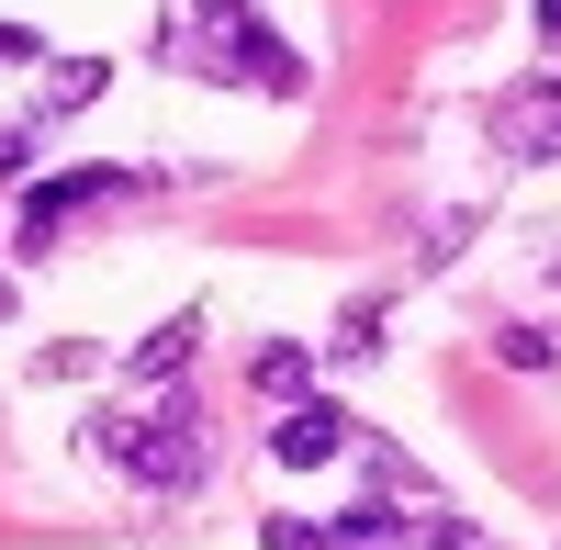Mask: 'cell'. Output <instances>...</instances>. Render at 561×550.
<instances>
[{"mask_svg": "<svg viewBox=\"0 0 561 550\" xmlns=\"http://www.w3.org/2000/svg\"><path fill=\"white\" fill-rule=\"evenodd\" d=\"M34 135H45L34 113H23V124H0V180H23V169H34Z\"/></svg>", "mask_w": 561, "mask_h": 550, "instance_id": "12", "label": "cell"}, {"mask_svg": "<svg viewBox=\"0 0 561 550\" xmlns=\"http://www.w3.org/2000/svg\"><path fill=\"white\" fill-rule=\"evenodd\" d=\"M102 79H113L102 57H57V79L34 90V124H57V113H90V102H102Z\"/></svg>", "mask_w": 561, "mask_h": 550, "instance_id": "7", "label": "cell"}, {"mask_svg": "<svg viewBox=\"0 0 561 550\" xmlns=\"http://www.w3.org/2000/svg\"><path fill=\"white\" fill-rule=\"evenodd\" d=\"M113 192H135L124 169H68V180H34V192H23V214H12V248H23V259H45V248H57V225H68L79 203H113Z\"/></svg>", "mask_w": 561, "mask_h": 550, "instance_id": "4", "label": "cell"}, {"mask_svg": "<svg viewBox=\"0 0 561 550\" xmlns=\"http://www.w3.org/2000/svg\"><path fill=\"white\" fill-rule=\"evenodd\" d=\"M90 449L124 461L135 483H158V494H192L203 483V416H192V404H158V416H90Z\"/></svg>", "mask_w": 561, "mask_h": 550, "instance_id": "1", "label": "cell"}, {"mask_svg": "<svg viewBox=\"0 0 561 550\" xmlns=\"http://www.w3.org/2000/svg\"><path fill=\"white\" fill-rule=\"evenodd\" d=\"M494 348H505V371H550V337H539V326H505Z\"/></svg>", "mask_w": 561, "mask_h": 550, "instance_id": "11", "label": "cell"}, {"mask_svg": "<svg viewBox=\"0 0 561 550\" xmlns=\"http://www.w3.org/2000/svg\"><path fill=\"white\" fill-rule=\"evenodd\" d=\"M370 348H382V303H348L337 314V359H370Z\"/></svg>", "mask_w": 561, "mask_h": 550, "instance_id": "9", "label": "cell"}, {"mask_svg": "<svg viewBox=\"0 0 561 550\" xmlns=\"http://www.w3.org/2000/svg\"><path fill=\"white\" fill-rule=\"evenodd\" d=\"M494 147L517 169H550L561 158V68H528L517 90H494Z\"/></svg>", "mask_w": 561, "mask_h": 550, "instance_id": "2", "label": "cell"}, {"mask_svg": "<svg viewBox=\"0 0 561 550\" xmlns=\"http://www.w3.org/2000/svg\"><path fill=\"white\" fill-rule=\"evenodd\" d=\"M348 449H359V416H348V404H314V393H293L280 427H270V461L280 472H325V461H348Z\"/></svg>", "mask_w": 561, "mask_h": 550, "instance_id": "3", "label": "cell"}, {"mask_svg": "<svg viewBox=\"0 0 561 550\" xmlns=\"http://www.w3.org/2000/svg\"><path fill=\"white\" fill-rule=\"evenodd\" d=\"M248 382H259V393H270V404H293V393H304V382H314V359H304V348H293V337H270V348H259V359H248Z\"/></svg>", "mask_w": 561, "mask_h": 550, "instance_id": "8", "label": "cell"}, {"mask_svg": "<svg viewBox=\"0 0 561 550\" xmlns=\"http://www.w3.org/2000/svg\"><path fill=\"white\" fill-rule=\"evenodd\" d=\"M23 57H45V45H34L23 23H0V68H23Z\"/></svg>", "mask_w": 561, "mask_h": 550, "instance_id": "13", "label": "cell"}, {"mask_svg": "<svg viewBox=\"0 0 561 550\" xmlns=\"http://www.w3.org/2000/svg\"><path fill=\"white\" fill-rule=\"evenodd\" d=\"M192 348H203V314H169L158 337H135L124 371H135V382H180V371H192Z\"/></svg>", "mask_w": 561, "mask_h": 550, "instance_id": "6", "label": "cell"}, {"mask_svg": "<svg viewBox=\"0 0 561 550\" xmlns=\"http://www.w3.org/2000/svg\"><path fill=\"white\" fill-rule=\"evenodd\" d=\"M259 550H337V528H314V517H270Z\"/></svg>", "mask_w": 561, "mask_h": 550, "instance_id": "10", "label": "cell"}, {"mask_svg": "<svg viewBox=\"0 0 561 550\" xmlns=\"http://www.w3.org/2000/svg\"><path fill=\"white\" fill-rule=\"evenodd\" d=\"M550 282H561V259H550Z\"/></svg>", "mask_w": 561, "mask_h": 550, "instance_id": "16", "label": "cell"}, {"mask_svg": "<svg viewBox=\"0 0 561 550\" xmlns=\"http://www.w3.org/2000/svg\"><path fill=\"white\" fill-rule=\"evenodd\" d=\"M203 79H259L270 102H304V57H293L280 34H259L248 12H237V23H214V68H203Z\"/></svg>", "mask_w": 561, "mask_h": 550, "instance_id": "5", "label": "cell"}, {"mask_svg": "<svg viewBox=\"0 0 561 550\" xmlns=\"http://www.w3.org/2000/svg\"><path fill=\"white\" fill-rule=\"evenodd\" d=\"M192 12H203V23H237V12H248V0H192Z\"/></svg>", "mask_w": 561, "mask_h": 550, "instance_id": "15", "label": "cell"}, {"mask_svg": "<svg viewBox=\"0 0 561 550\" xmlns=\"http://www.w3.org/2000/svg\"><path fill=\"white\" fill-rule=\"evenodd\" d=\"M539 45H550V57H561V0H539Z\"/></svg>", "mask_w": 561, "mask_h": 550, "instance_id": "14", "label": "cell"}]
</instances>
